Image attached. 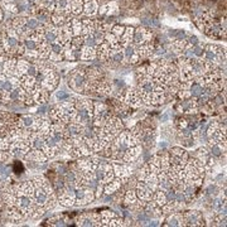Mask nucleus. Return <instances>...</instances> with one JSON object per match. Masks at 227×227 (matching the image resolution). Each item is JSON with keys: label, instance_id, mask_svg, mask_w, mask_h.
Listing matches in <instances>:
<instances>
[{"label": "nucleus", "instance_id": "obj_1", "mask_svg": "<svg viewBox=\"0 0 227 227\" xmlns=\"http://www.w3.org/2000/svg\"><path fill=\"white\" fill-rule=\"evenodd\" d=\"M83 10H85L86 15H95L99 10V4L96 0H91L88 3L83 4Z\"/></svg>", "mask_w": 227, "mask_h": 227}, {"label": "nucleus", "instance_id": "obj_2", "mask_svg": "<svg viewBox=\"0 0 227 227\" xmlns=\"http://www.w3.org/2000/svg\"><path fill=\"white\" fill-rule=\"evenodd\" d=\"M71 25H72V32H73V35H81V32H82V20H78V19H73L71 22Z\"/></svg>", "mask_w": 227, "mask_h": 227}, {"label": "nucleus", "instance_id": "obj_3", "mask_svg": "<svg viewBox=\"0 0 227 227\" xmlns=\"http://www.w3.org/2000/svg\"><path fill=\"white\" fill-rule=\"evenodd\" d=\"M124 32H125V27H123V25H115V27H112V34L117 37L119 39L123 37Z\"/></svg>", "mask_w": 227, "mask_h": 227}, {"label": "nucleus", "instance_id": "obj_4", "mask_svg": "<svg viewBox=\"0 0 227 227\" xmlns=\"http://www.w3.org/2000/svg\"><path fill=\"white\" fill-rule=\"evenodd\" d=\"M27 25L31 29H33V28H38V20H35V19H28L27 20Z\"/></svg>", "mask_w": 227, "mask_h": 227}, {"label": "nucleus", "instance_id": "obj_5", "mask_svg": "<svg viewBox=\"0 0 227 227\" xmlns=\"http://www.w3.org/2000/svg\"><path fill=\"white\" fill-rule=\"evenodd\" d=\"M82 1H83V4H85V3H88V1H91V0H82Z\"/></svg>", "mask_w": 227, "mask_h": 227}]
</instances>
